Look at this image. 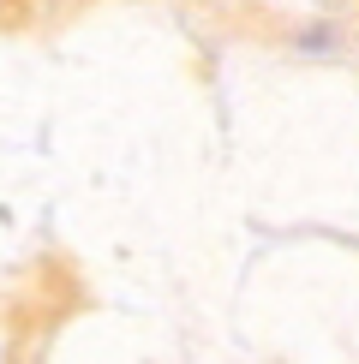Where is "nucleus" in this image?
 I'll list each match as a JSON object with an SVG mask.
<instances>
[]
</instances>
